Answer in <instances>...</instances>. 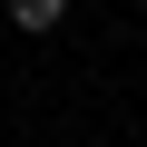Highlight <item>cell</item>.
Returning <instances> with one entry per match:
<instances>
[{"label": "cell", "mask_w": 147, "mask_h": 147, "mask_svg": "<svg viewBox=\"0 0 147 147\" xmlns=\"http://www.w3.org/2000/svg\"><path fill=\"white\" fill-rule=\"evenodd\" d=\"M69 20V0H10V30H30V39H49Z\"/></svg>", "instance_id": "cell-1"}]
</instances>
